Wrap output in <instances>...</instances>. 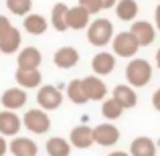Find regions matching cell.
<instances>
[{"instance_id":"1","label":"cell","mask_w":160,"mask_h":156,"mask_svg":"<svg viewBox=\"0 0 160 156\" xmlns=\"http://www.w3.org/2000/svg\"><path fill=\"white\" fill-rule=\"evenodd\" d=\"M152 65H150L146 59H136L126 65V79H128V85H132L134 89L136 87H146L152 79Z\"/></svg>"},{"instance_id":"2","label":"cell","mask_w":160,"mask_h":156,"mask_svg":"<svg viewBox=\"0 0 160 156\" xmlns=\"http://www.w3.org/2000/svg\"><path fill=\"white\" fill-rule=\"evenodd\" d=\"M85 31H87V41L93 47H106V45H109V41L113 39V24L108 18L91 20Z\"/></svg>"},{"instance_id":"3","label":"cell","mask_w":160,"mask_h":156,"mask_svg":"<svg viewBox=\"0 0 160 156\" xmlns=\"http://www.w3.org/2000/svg\"><path fill=\"white\" fill-rule=\"evenodd\" d=\"M22 126L32 134H45L51 130V118L45 109L41 108H31L22 116Z\"/></svg>"},{"instance_id":"4","label":"cell","mask_w":160,"mask_h":156,"mask_svg":"<svg viewBox=\"0 0 160 156\" xmlns=\"http://www.w3.org/2000/svg\"><path fill=\"white\" fill-rule=\"evenodd\" d=\"M112 49H113V55L116 57H124V59H134V55L138 53V49H140V45H138L136 37L132 35V33H118V35H113L112 39Z\"/></svg>"},{"instance_id":"5","label":"cell","mask_w":160,"mask_h":156,"mask_svg":"<svg viewBox=\"0 0 160 156\" xmlns=\"http://www.w3.org/2000/svg\"><path fill=\"white\" fill-rule=\"evenodd\" d=\"M37 103L45 112H53L63 103V93L55 85H41L37 91Z\"/></svg>"},{"instance_id":"6","label":"cell","mask_w":160,"mask_h":156,"mask_svg":"<svg viewBox=\"0 0 160 156\" xmlns=\"http://www.w3.org/2000/svg\"><path fill=\"white\" fill-rule=\"evenodd\" d=\"M81 85H83V91H85L89 102H102V99L108 98V87L102 81L99 75H87V77H83Z\"/></svg>"},{"instance_id":"7","label":"cell","mask_w":160,"mask_h":156,"mask_svg":"<svg viewBox=\"0 0 160 156\" xmlns=\"http://www.w3.org/2000/svg\"><path fill=\"white\" fill-rule=\"evenodd\" d=\"M93 142L99 146H116L120 142V130L112 122H103L93 128Z\"/></svg>"},{"instance_id":"8","label":"cell","mask_w":160,"mask_h":156,"mask_svg":"<svg viewBox=\"0 0 160 156\" xmlns=\"http://www.w3.org/2000/svg\"><path fill=\"white\" fill-rule=\"evenodd\" d=\"M130 33L136 37L140 47H148L156 39V27L152 23H148V20H134L132 27H130Z\"/></svg>"},{"instance_id":"9","label":"cell","mask_w":160,"mask_h":156,"mask_svg":"<svg viewBox=\"0 0 160 156\" xmlns=\"http://www.w3.org/2000/svg\"><path fill=\"white\" fill-rule=\"evenodd\" d=\"M27 89H22V87H8V89H4V93L0 95V103H2L4 109H10V112H16V109L24 108L27 105Z\"/></svg>"},{"instance_id":"10","label":"cell","mask_w":160,"mask_h":156,"mask_svg":"<svg viewBox=\"0 0 160 156\" xmlns=\"http://www.w3.org/2000/svg\"><path fill=\"white\" fill-rule=\"evenodd\" d=\"M8 152L12 156H37L39 154V146L35 140L27 136H14L8 142Z\"/></svg>"},{"instance_id":"11","label":"cell","mask_w":160,"mask_h":156,"mask_svg":"<svg viewBox=\"0 0 160 156\" xmlns=\"http://www.w3.org/2000/svg\"><path fill=\"white\" fill-rule=\"evenodd\" d=\"M20 126H22V120H20L14 112H10V109H2V112H0V134H2L4 138L18 136Z\"/></svg>"},{"instance_id":"12","label":"cell","mask_w":160,"mask_h":156,"mask_svg":"<svg viewBox=\"0 0 160 156\" xmlns=\"http://www.w3.org/2000/svg\"><path fill=\"white\" fill-rule=\"evenodd\" d=\"M112 98L116 99L124 109H132V108H136V103H138L136 89H134L132 85H128V83H120V85L113 87Z\"/></svg>"},{"instance_id":"13","label":"cell","mask_w":160,"mask_h":156,"mask_svg":"<svg viewBox=\"0 0 160 156\" xmlns=\"http://www.w3.org/2000/svg\"><path fill=\"white\" fill-rule=\"evenodd\" d=\"M91 69H93V73L99 75V77L109 75L113 69H116V55H112L108 51H99L98 55H93V59H91Z\"/></svg>"},{"instance_id":"14","label":"cell","mask_w":160,"mask_h":156,"mask_svg":"<svg viewBox=\"0 0 160 156\" xmlns=\"http://www.w3.org/2000/svg\"><path fill=\"white\" fill-rule=\"evenodd\" d=\"M69 142L73 148H79V150H85L93 144V128L89 126H75L69 134Z\"/></svg>"},{"instance_id":"15","label":"cell","mask_w":160,"mask_h":156,"mask_svg":"<svg viewBox=\"0 0 160 156\" xmlns=\"http://www.w3.org/2000/svg\"><path fill=\"white\" fill-rule=\"evenodd\" d=\"M16 63H18V69H39L43 63V55L37 47H24L20 49Z\"/></svg>"},{"instance_id":"16","label":"cell","mask_w":160,"mask_h":156,"mask_svg":"<svg viewBox=\"0 0 160 156\" xmlns=\"http://www.w3.org/2000/svg\"><path fill=\"white\" fill-rule=\"evenodd\" d=\"M91 23V14L85 10L83 6H71L69 12H67V24H69V28H73V31H83V28H87Z\"/></svg>"},{"instance_id":"17","label":"cell","mask_w":160,"mask_h":156,"mask_svg":"<svg viewBox=\"0 0 160 156\" xmlns=\"http://www.w3.org/2000/svg\"><path fill=\"white\" fill-rule=\"evenodd\" d=\"M14 79L18 87H22V89H37V87H41L43 75L39 69H16Z\"/></svg>"},{"instance_id":"18","label":"cell","mask_w":160,"mask_h":156,"mask_svg":"<svg viewBox=\"0 0 160 156\" xmlns=\"http://www.w3.org/2000/svg\"><path fill=\"white\" fill-rule=\"evenodd\" d=\"M53 63L59 69H71L79 63V51L73 47H61L53 55Z\"/></svg>"},{"instance_id":"19","label":"cell","mask_w":160,"mask_h":156,"mask_svg":"<svg viewBox=\"0 0 160 156\" xmlns=\"http://www.w3.org/2000/svg\"><path fill=\"white\" fill-rule=\"evenodd\" d=\"M130 156H156V142L150 136H138L130 144Z\"/></svg>"},{"instance_id":"20","label":"cell","mask_w":160,"mask_h":156,"mask_svg":"<svg viewBox=\"0 0 160 156\" xmlns=\"http://www.w3.org/2000/svg\"><path fill=\"white\" fill-rule=\"evenodd\" d=\"M22 28L28 33V35L39 37V35H43V33H47L49 23H47V18H45L43 14L31 12V14H27V16H24V20H22Z\"/></svg>"},{"instance_id":"21","label":"cell","mask_w":160,"mask_h":156,"mask_svg":"<svg viewBox=\"0 0 160 156\" xmlns=\"http://www.w3.org/2000/svg\"><path fill=\"white\" fill-rule=\"evenodd\" d=\"M20 43H22V35L16 27H12L6 35L0 39V53L4 55H12L20 49Z\"/></svg>"},{"instance_id":"22","label":"cell","mask_w":160,"mask_h":156,"mask_svg":"<svg viewBox=\"0 0 160 156\" xmlns=\"http://www.w3.org/2000/svg\"><path fill=\"white\" fill-rule=\"evenodd\" d=\"M116 16L124 23H134L138 16V2L136 0H118Z\"/></svg>"},{"instance_id":"23","label":"cell","mask_w":160,"mask_h":156,"mask_svg":"<svg viewBox=\"0 0 160 156\" xmlns=\"http://www.w3.org/2000/svg\"><path fill=\"white\" fill-rule=\"evenodd\" d=\"M71 142L65 140V138L61 136H53L47 140V144H45V150H47L49 156H69L71 154Z\"/></svg>"},{"instance_id":"24","label":"cell","mask_w":160,"mask_h":156,"mask_svg":"<svg viewBox=\"0 0 160 156\" xmlns=\"http://www.w3.org/2000/svg\"><path fill=\"white\" fill-rule=\"evenodd\" d=\"M67 12H69V6L63 2H57L53 6L51 10V24L53 28L57 33H65L67 28H69V24H67Z\"/></svg>"},{"instance_id":"25","label":"cell","mask_w":160,"mask_h":156,"mask_svg":"<svg viewBox=\"0 0 160 156\" xmlns=\"http://www.w3.org/2000/svg\"><path fill=\"white\" fill-rule=\"evenodd\" d=\"M67 98H69L75 105H83V103L89 102L87 95H85V91H83L81 79H73V81H69V85H67Z\"/></svg>"},{"instance_id":"26","label":"cell","mask_w":160,"mask_h":156,"mask_svg":"<svg viewBox=\"0 0 160 156\" xmlns=\"http://www.w3.org/2000/svg\"><path fill=\"white\" fill-rule=\"evenodd\" d=\"M102 113L108 122H112V120H118V118L124 113V108L113 98H108V99H103V103H102Z\"/></svg>"},{"instance_id":"27","label":"cell","mask_w":160,"mask_h":156,"mask_svg":"<svg viewBox=\"0 0 160 156\" xmlns=\"http://www.w3.org/2000/svg\"><path fill=\"white\" fill-rule=\"evenodd\" d=\"M6 8L14 16H27L32 10V0H6Z\"/></svg>"},{"instance_id":"28","label":"cell","mask_w":160,"mask_h":156,"mask_svg":"<svg viewBox=\"0 0 160 156\" xmlns=\"http://www.w3.org/2000/svg\"><path fill=\"white\" fill-rule=\"evenodd\" d=\"M79 6H83L89 14H98V12L103 10L102 0H79Z\"/></svg>"},{"instance_id":"29","label":"cell","mask_w":160,"mask_h":156,"mask_svg":"<svg viewBox=\"0 0 160 156\" xmlns=\"http://www.w3.org/2000/svg\"><path fill=\"white\" fill-rule=\"evenodd\" d=\"M10 28H12L10 18H8V16H0V39H2V37L10 31Z\"/></svg>"},{"instance_id":"30","label":"cell","mask_w":160,"mask_h":156,"mask_svg":"<svg viewBox=\"0 0 160 156\" xmlns=\"http://www.w3.org/2000/svg\"><path fill=\"white\" fill-rule=\"evenodd\" d=\"M152 105H154V109H158V112H160V87L152 93Z\"/></svg>"},{"instance_id":"31","label":"cell","mask_w":160,"mask_h":156,"mask_svg":"<svg viewBox=\"0 0 160 156\" xmlns=\"http://www.w3.org/2000/svg\"><path fill=\"white\" fill-rule=\"evenodd\" d=\"M8 152V142H6V138L0 134V156H4Z\"/></svg>"},{"instance_id":"32","label":"cell","mask_w":160,"mask_h":156,"mask_svg":"<svg viewBox=\"0 0 160 156\" xmlns=\"http://www.w3.org/2000/svg\"><path fill=\"white\" fill-rule=\"evenodd\" d=\"M154 27H156V31L160 33V4L156 6V10H154Z\"/></svg>"},{"instance_id":"33","label":"cell","mask_w":160,"mask_h":156,"mask_svg":"<svg viewBox=\"0 0 160 156\" xmlns=\"http://www.w3.org/2000/svg\"><path fill=\"white\" fill-rule=\"evenodd\" d=\"M116 4H118V0H102L103 10H108V8H116Z\"/></svg>"},{"instance_id":"34","label":"cell","mask_w":160,"mask_h":156,"mask_svg":"<svg viewBox=\"0 0 160 156\" xmlns=\"http://www.w3.org/2000/svg\"><path fill=\"white\" fill-rule=\"evenodd\" d=\"M108 156H130V152H124V150H113V152H109Z\"/></svg>"},{"instance_id":"35","label":"cell","mask_w":160,"mask_h":156,"mask_svg":"<svg viewBox=\"0 0 160 156\" xmlns=\"http://www.w3.org/2000/svg\"><path fill=\"white\" fill-rule=\"evenodd\" d=\"M154 59H156V67H158V69H160V49H158V51H156V57H154Z\"/></svg>"}]
</instances>
